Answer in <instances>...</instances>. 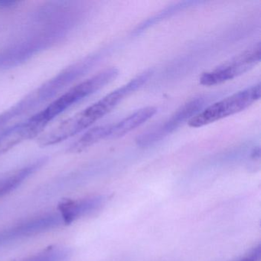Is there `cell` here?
Wrapping results in <instances>:
<instances>
[{
	"label": "cell",
	"mask_w": 261,
	"mask_h": 261,
	"mask_svg": "<svg viewBox=\"0 0 261 261\" xmlns=\"http://www.w3.org/2000/svg\"><path fill=\"white\" fill-rule=\"evenodd\" d=\"M111 124L100 125L91 128L87 131L82 137L79 139L75 143H72L69 148L70 152H80L100 140L109 138Z\"/></svg>",
	"instance_id": "8fae6325"
},
{
	"label": "cell",
	"mask_w": 261,
	"mask_h": 261,
	"mask_svg": "<svg viewBox=\"0 0 261 261\" xmlns=\"http://www.w3.org/2000/svg\"><path fill=\"white\" fill-rule=\"evenodd\" d=\"M71 253L68 247H55L19 261H67L71 257Z\"/></svg>",
	"instance_id": "7c38bea8"
},
{
	"label": "cell",
	"mask_w": 261,
	"mask_h": 261,
	"mask_svg": "<svg viewBox=\"0 0 261 261\" xmlns=\"http://www.w3.org/2000/svg\"><path fill=\"white\" fill-rule=\"evenodd\" d=\"M260 42H258L230 62L201 74L200 84L204 86H215L228 82L251 69L260 62Z\"/></svg>",
	"instance_id": "8992f818"
},
{
	"label": "cell",
	"mask_w": 261,
	"mask_h": 261,
	"mask_svg": "<svg viewBox=\"0 0 261 261\" xmlns=\"http://www.w3.org/2000/svg\"><path fill=\"white\" fill-rule=\"evenodd\" d=\"M205 99L199 97L187 102L180 107L170 117L163 123L150 128L136 139L137 146L142 148L149 147L176 130L185 122H189L194 116L204 108Z\"/></svg>",
	"instance_id": "5b68a950"
},
{
	"label": "cell",
	"mask_w": 261,
	"mask_h": 261,
	"mask_svg": "<svg viewBox=\"0 0 261 261\" xmlns=\"http://www.w3.org/2000/svg\"><path fill=\"white\" fill-rule=\"evenodd\" d=\"M260 94L261 85L258 83L201 110L188 123L191 127H201L238 114L259 100Z\"/></svg>",
	"instance_id": "277c9868"
},
{
	"label": "cell",
	"mask_w": 261,
	"mask_h": 261,
	"mask_svg": "<svg viewBox=\"0 0 261 261\" xmlns=\"http://www.w3.org/2000/svg\"><path fill=\"white\" fill-rule=\"evenodd\" d=\"M65 224L59 213H49L27 220L0 230V247L54 230Z\"/></svg>",
	"instance_id": "52a82bcc"
},
{
	"label": "cell",
	"mask_w": 261,
	"mask_h": 261,
	"mask_svg": "<svg viewBox=\"0 0 261 261\" xmlns=\"http://www.w3.org/2000/svg\"><path fill=\"white\" fill-rule=\"evenodd\" d=\"M152 74L150 70L142 73L91 106L65 119L41 136L39 139V144L44 147L53 146L86 130L102 117L111 112L125 97L141 88L149 80Z\"/></svg>",
	"instance_id": "7a4b0ae2"
},
{
	"label": "cell",
	"mask_w": 261,
	"mask_h": 261,
	"mask_svg": "<svg viewBox=\"0 0 261 261\" xmlns=\"http://www.w3.org/2000/svg\"><path fill=\"white\" fill-rule=\"evenodd\" d=\"M261 247L260 245L256 246L254 248L252 249L248 253L244 254V256L238 258L233 261H258L260 258Z\"/></svg>",
	"instance_id": "4fadbf2b"
},
{
	"label": "cell",
	"mask_w": 261,
	"mask_h": 261,
	"mask_svg": "<svg viewBox=\"0 0 261 261\" xmlns=\"http://www.w3.org/2000/svg\"><path fill=\"white\" fill-rule=\"evenodd\" d=\"M157 113L155 107L141 108L116 123H111L109 139L120 138L152 118Z\"/></svg>",
	"instance_id": "9c48e42d"
},
{
	"label": "cell",
	"mask_w": 261,
	"mask_h": 261,
	"mask_svg": "<svg viewBox=\"0 0 261 261\" xmlns=\"http://www.w3.org/2000/svg\"><path fill=\"white\" fill-rule=\"evenodd\" d=\"M103 204V199L101 197L64 201L59 206V214L64 223L69 224L82 217L99 210Z\"/></svg>",
	"instance_id": "ba28073f"
},
{
	"label": "cell",
	"mask_w": 261,
	"mask_h": 261,
	"mask_svg": "<svg viewBox=\"0 0 261 261\" xmlns=\"http://www.w3.org/2000/svg\"><path fill=\"white\" fill-rule=\"evenodd\" d=\"M118 74L117 68H106L71 87L39 112L16 123L15 128L19 138L24 142L37 137L56 117L115 80Z\"/></svg>",
	"instance_id": "6da1fadb"
},
{
	"label": "cell",
	"mask_w": 261,
	"mask_h": 261,
	"mask_svg": "<svg viewBox=\"0 0 261 261\" xmlns=\"http://www.w3.org/2000/svg\"><path fill=\"white\" fill-rule=\"evenodd\" d=\"M98 57L99 55H94L68 67L30 93L19 103L0 114V132L19 117L27 115L39 107H45V103L48 102L50 103L54 99L53 97H56L60 91L68 88L75 82L76 79L82 77L91 69V67L97 62Z\"/></svg>",
	"instance_id": "3957f363"
},
{
	"label": "cell",
	"mask_w": 261,
	"mask_h": 261,
	"mask_svg": "<svg viewBox=\"0 0 261 261\" xmlns=\"http://www.w3.org/2000/svg\"><path fill=\"white\" fill-rule=\"evenodd\" d=\"M47 160L48 159L45 157L39 159L33 163L27 165L25 167L13 172L11 175L0 178V197L10 193L17 189L27 178H30L36 171L42 168Z\"/></svg>",
	"instance_id": "30bf717a"
}]
</instances>
